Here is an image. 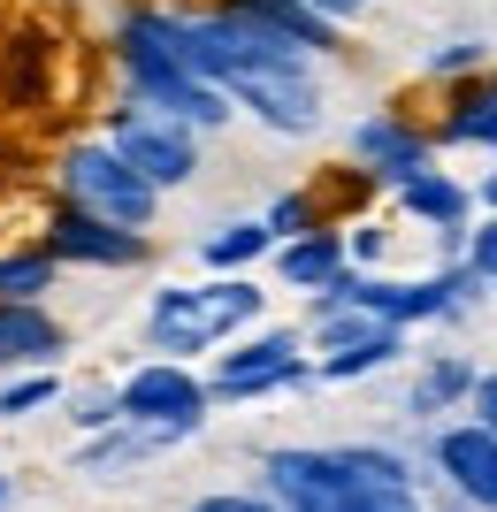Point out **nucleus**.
Segmentation results:
<instances>
[{"label":"nucleus","instance_id":"6e6552de","mask_svg":"<svg viewBox=\"0 0 497 512\" xmlns=\"http://www.w3.org/2000/svg\"><path fill=\"white\" fill-rule=\"evenodd\" d=\"M54 268L62 260H85V268H138V260L153 253L138 230H115V222H92V214H77V207H62L54 222H46V245H39Z\"/></svg>","mask_w":497,"mask_h":512},{"label":"nucleus","instance_id":"f8f14e48","mask_svg":"<svg viewBox=\"0 0 497 512\" xmlns=\"http://www.w3.org/2000/svg\"><path fill=\"white\" fill-rule=\"evenodd\" d=\"M62 352V321L46 306H0V367H46Z\"/></svg>","mask_w":497,"mask_h":512},{"label":"nucleus","instance_id":"a878e982","mask_svg":"<svg viewBox=\"0 0 497 512\" xmlns=\"http://www.w3.org/2000/svg\"><path fill=\"white\" fill-rule=\"evenodd\" d=\"M192 512H276L268 497H199Z\"/></svg>","mask_w":497,"mask_h":512},{"label":"nucleus","instance_id":"5701e85b","mask_svg":"<svg viewBox=\"0 0 497 512\" xmlns=\"http://www.w3.org/2000/svg\"><path fill=\"white\" fill-rule=\"evenodd\" d=\"M452 138H475V146H497V100H475L452 115Z\"/></svg>","mask_w":497,"mask_h":512},{"label":"nucleus","instance_id":"7ed1b4c3","mask_svg":"<svg viewBox=\"0 0 497 512\" xmlns=\"http://www.w3.org/2000/svg\"><path fill=\"white\" fill-rule=\"evenodd\" d=\"M62 192H69V207H77V214L115 222V230H138V237H146L153 199H161L153 184H138L108 146H77V153H69V161H62Z\"/></svg>","mask_w":497,"mask_h":512},{"label":"nucleus","instance_id":"c85d7f7f","mask_svg":"<svg viewBox=\"0 0 497 512\" xmlns=\"http://www.w3.org/2000/svg\"><path fill=\"white\" fill-rule=\"evenodd\" d=\"M482 207H490V214H497V169H490V176H482Z\"/></svg>","mask_w":497,"mask_h":512},{"label":"nucleus","instance_id":"6ab92c4d","mask_svg":"<svg viewBox=\"0 0 497 512\" xmlns=\"http://www.w3.org/2000/svg\"><path fill=\"white\" fill-rule=\"evenodd\" d=\"M268 245H276V237L260 230V222H230V230H215L199 253H207V268H245V260H260Z\"/></svg>","mask_w":497,"mask_h":512},{"label":"nucleus","instance_id":"393cba45","mask_svg":"<svg viewBox=\"0 0 497 512\" xmlns=\"http://www.w3.org/2000/svg\"><path fill=\"white\" fill-rule=\"evenodd\" d=\"M475 283H497V214L490 230H475Z\"/></svg>","mask_w":497,"mask_h":512},{"label":"nucleus","instance_id":"f257e3e1","mask_svg":"<svg viewBox=\"0 0 497 512\" xmlns=\"http://www.w3.org/2000/svg\"><path fill=\"white\" fill-rule=\"evenodd\" d=\"M268 505L276 512H421L413 497V474L398 451L383 444H283L268 451Z\"/></svg>","mask_w":497,"mask_h":512},{"label":"nucleus","instance_id":"cd10ccee","mask_svg":"<svg viewBox=\"0 0 497 512\" xmlns=\"http://www.w3.org/2000/svg\"><path fill=\"white\" fill-rule=\"evenodd\" d=\"M467 62L482 69V46H444V54H436V69H444V77H452V69H467Z\"/></svg>","mask_w":497,"mask_h":512},{"label":"nucleus","instance_id":"ddd939ff","mask_svg":"<svg viewBox=\"0 0 497 512\" xmlns=\"http://www.w3.org/2000/svg\"><path fill=\"white\" fill-rule=\"evenodd\" d=\"M146 337L169 352L176 367H184V352H207V314H199V291H161L153 299V314H146Z\"/></svg>","mask_w":497,"mask_h":512},{"label":"nucleus","instance_id":"39448f33","mask_svg":"<svg viewBox=\"0 0 497 512\" xmlns=\"http://www.w3.org/2000/svg\"><path fill=\"white\" fill-rule=\"evenodd\" d=\"M222 100L253 107L268 130H291V138H306V130L322 123V85H314V69H306V62L238 69V77H222Z\"/></svg>","mask_w":497,"mask_h":512},{"label":"nucleus","instance_id":"c756f323","mask_svg":"<svg viewBox=\"0 0 497 512\" xmlns=\"http://www.w3.org/2000/svg\"><path fill=\"white\" fill-rule=\"evenodd\" d=\"M0 505H8V474H0Z\"/></svg>","mask_w":497,"mask_h":512},{"label":"nucleus","instance_id":"a211bd4d","mask_svg":"<svg viewBox=\"0 0 497 512\" xmlns=\"http://www.w3.org/2000/svg\"><path fill=\"white\" fill-rule=\"evenodd\" d=\"M54 291V260L46 253H0V306H39Z\"/></svg>","mask_w":497,"mask_h":512},{"label":"nucleus","instance_id":"0eeeda50","mask_svg":"<svg viewBox=\"0 0 497 512\" xmlns=\"http://www.w3.org/2000/svg\"><path fill=\"white\" fill-rule=\"evenodd\" d=\"M291 383H306L299 337H291V329H268V337L238 344V352H222L207 398H268V390H291Z\"/></svg>","mask_w":497,"mask_h":512},{"label":"nucleus","instance_id":"aec40b11","mask_svg":"<svg viewBox=\"0 0 497 512\" xmlns=\"http://www.w3.org/2000/svg\"><path fill=\"white\" fill-rule=\"evenodd\" d=\"M459 390H475V367L467 360H436L429 375H421V390H413V413H436L444 398H459Z\"/></svg>","mask_w":497,"mask_h":512},{"label":"nucleus","instance_id":"9d476101","mask_svg":"<svg viewBox=\"0 0 497 512\" xmlns=\"http://www.w3.org/2000/svg\"><path fill=\"white\" fill-rule=\"evenodd\" d=\"M436 467L452 474V490L467 497V505L497 512V436H482L475 421L444 428V436H436Z\"/></svg>","mask_w":497,"mask_h":512},{"label":"nucleus","instance_id":"dca6fc26","mask_svg":"<svg viewBox=\"0 0 497 512\" xmlns=\"http://www.w3.org/2000/svg\"><path fill=\"white\" fill-rule=\"evenodd\" d=\"M398 192H406L413 222H436V230H459V214H467V192H459L452 176H436V169H421L413 184H398Z\"/></svg>","mask_w":497,"mask_h":512},{"label":"nucleus","instance_id":"b1692460","mask_svg":"<svg viewBox=\"0 0 497 512\" xmlns=\"http://www.w3.org/2000/svg\"><path fill=\"white\" fill-rule=\"evenodd\" d=\"M467 398H475V428H482V436H497V375H475Z\"/></svg>","mask_w":497,"mask_h":512},{"label":"nucleus","instance_id":"bb28decb","mask_svg":"<svg viewBox=\"0 0 497 512\" xmlns=\"http://www.w3.org/2000/svg\"><path fill=\"white\" fill-rule=\"evenodd\" d=\"M306 8H314V16H322V23H345V16H360L368 0H306Z\"/></svg>","mask_w":497,"mask_h":512},{"label":"nucleus","instance_id":"f3484780","mask_svg":"<svg viewBox=\"0 0 497 512\" xmlns=\"http://www.w3.org/2000/svg\"><path fill=\"white\" fill-rule=\"evenodd\" d=\"M199 314H207V337H230V329H245V321L260 314V291L245 276L207 283V291H199Z\"/></svg>","mask_w":497,"mask_h":512},{"label":"nucleus","instance_id":"7c9ffc66","mask_svg":"<svg viewBox=\"0 0 497 512\" xmlns=\"http://www.w3.org/2000/svg\"><path fill=\"white\" fill-rule=\"evenodd\" d=\"M490 100H497V85H490Z\"/></svg>","mask_w":497,"mask_h":512},{"label":"nucleus","instance_id":"423d86ee","mask_svg":"<svg viewBox=\"0 0 497 512\" xmlns=\"http://www.w3.org/2000/svg\"><path fill=\"white\" fill-rule=\"evenodd\" d=\"M115 413L138 428H199L207 421V383L176 360H153L130 383H115Z\"/></svg>","mask_w":497,"mask_h":512},{"label":"nucleus","instance_id":"20e7f679","mask_svg":"<svg viewBox=\"0 0 497 512\" xmlns=\"http://www.w3.org/2000/svg\"><path fill=\"white\" fill-rule=\"evenodd\" d=\"M108 153L123 161L138 184H153V192H169V184H192L199 169V146L192 130L169 123V115H153V107H115L108 123Z\"/></svg>","mask_w":497,"mask_h":512},{"label":"nucleus","instance_id":"9b49d317","mask_svg":"<svg viewBox=\"0 0 497 512\" xmlns=\"http://www.w3.org/2000/svg\"><path fill=\"white\" fill-rule=\"evenodd\" d=\"M352 153H360L375 176H390V184H413V176L429 169V138L406 130V123H390V115H375V123L352 130Z\"/></svg>","mask_w":497,"mask_h":512},{"label":"nucleus","instance_id":"1a4fd4ad","mask_svg":"<svg viewBox=\"0 0 497 512\" xmlns=\"http://www.w3.org/2000/svg\"><path fill=\"white\" fill-rule=\"evenodd\" d=\"M322 383H352V375H375V367H390L398 360V329H383V321H368V314H352V321H322Z\"/></svg>","mask_w":497,"mask_h":512},{"label":"nucleus","instance_id":"412c9836","mask_svg":"<svg viewBox=\"0 0 497 512\" xmlns=\"http://www.w3.org/2000/svg\"><path fill=\"white\" fill-rule=\"evenodd\" d=\"M54 398H62V383H54V375H23V383L0 390V421H23V413L54 406Z\"/></svg>","mask_w":497,"mask_h":512},{"label":"nucleus","instance_id":"2eb2a0df","mask_svg":"<svg viewBox=\"0 0 497 512\" xmlns=\"http://www.w3.org/2000/svg\"><path fill=\"white\" fill-rule=\"evenodd\" d=\"M276 268H283L291 291H329V283L345 276V237L337 230H306V237H291V245L276 253Z\"/></svg>","mask_w":497,"mask_h":512},{"label":"nucleus","instance_id":"4468645a","mask_svg":"<svg viewBox=\"0 0 497 512\" xmlns=\"http://www.w3.org/2000/svg\"><path fill=\"white\" fill-rule=\"evenodd\" d=\"M238 16H253L260 31H276L283 46H299V54H322V46H337V23H322L306 0H230Z\"/></svg>","mask_w":497,"mask_h":512},{"label":"nucleus","instance_id":"4be33fe9","mask_svg":"<svg viewBox=\"0 0 497 512\" xmlns=\"http://www.w3.org/2000/svg\"><path fill=\"white\" fill-rule=\"evenodd\" d=\"M69 421L92 428V436H100V428H115V421H123V413H115V390H77V398H69Z\"/></svg>","mask_w":497,"mask_h":512},{"label":"nucleus","instance_id":"f03ea898","mask_svg":"<svg viewBox=\"0 0 497 512\" xmlns=\"http://www.w3.org/2000/svg\"><path fill=\"white\" fill-rule=\"evenodd\" d=\"M115 54H123L130 85H138V100H146L153 115H169V123H184V130H199V123H207V130H222V123H230V100H222L215 85H199L192 69L176 62V54H169L161 39H153V31H146L138 16L123 23Z\"/></svg>","mask_w":497,"mask_h":512}]
</instances>
